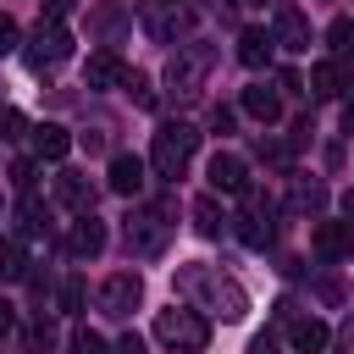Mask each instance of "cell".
<instances>
[{"mask_svg": "<svg viewBox=\"0 0 354 354\" xmlns=\"http://www.w3.org/2000/svg\"><path fill=\"white\" fill-rule=\"evenodd\" d=\"M22 61H28V72H55L61 61H72V33L55 22V17H39V28H33V39L22 44Z\"/></svg>", "mask_w": 354, "mask_h": 354, "instance_id": "277c9868", "label": "cell"}, {"mask_svg": "<svg viewBox=\"0 0 354 354\" xmlns=\"http://www.w3.org/2000/svg\"><path fill=\"white\" fill-rule=\"evenodd\" d=\"M116 354H149V348H144V337H138V332H127V337L116 343Z\"/></svg>", "mask_w": 354, "mask_h": 354, "instance_id": "d6a6232c", "label": "cell"}, {"mask_svg": "<svg viewBox=\"0 0 354 354\" xmlns=\"http://www.w3.org/2000/svg\"><path fill=\"white\" fill-rule=\"evenodd\" d=\"M127 77V66H122V55H111V50H94L88 61H83V83L88 88H116Z\"/></svg>", "mask_w": 354, "mask_h": 354, "instance_id": "4fadbf2b", "label": "cell"}, {"mask_svg": "<svg viewBox=\"0 0 354 354\" xmlns=\"http://www.w3.org/2000/svg\"><path fill=\"white\" fill-rule=\"evenodd\" d=\"M138 299H144V277H138V271H111V277L100 282V310H105L111 321H127V315L138 310Z\"/></svg>", "mask_w": 354, "mask_h": 354, "instance_id": "8992f818", "label": "cell"}, {"mask_svg": "<svg viewBox=\"0 0 354 354\" xmlns=\"http://www.w3.org/2000/svg\"><path fill=\"white\" fill-rule=\"evenodd\" d=\"M260 354H266V348H260Z\"/></svg>", "mask_w": 354, "mask_h": 354, "instance_id": "ab89813d", "label": "cell"}, {"mask_svg": "<svg viewBox=\"0 0 354 354\" xmlns=\"http://www.w3.org/2000/svg\"><path fill=\"white\" fill-rule=\"evenodd\" d=\"M271 232H277V221H271V199H266V194H249V188H243V216H238V238H243L249 249H266V243H271Z\"/></svg>", "mask_w": 354, "mask_h": 354, "instance_id": "ba28073f", "label": "cell"}, {"mask_svg": "<svg viewBox=\"0 0 354 354\" xmlns=\"http://www.w3.org/2000/svg\"><path fill=\"white\" fill-rule=\"evenodd\" d=\"M343 133H348V138H354V100H348V105H343Z\"/></svg>", "mask_w": 354, "mask_h": 354, "instance_id": "8d00e7d4", "label": "cell"}, {"mask_svg": "<svg viewBox=\"0 0 354 354\" xmlns=\"http://www.w3.org/2000/svg\"><path fill=\"white\" fill-rule=\"evenodd\" d=\"M83 299H88L83 277H66V288H61V310H66V315H77V310H83Z\"/></svg>", "mask_w": 354, "mask_h": 354, "instance_id": "4316f807", "label": "cell"}, {"mask_svg": "<svg viewBox=\"0 0 354 354\" xmlns=\"http://www.w3.org/2000/svg\"><path fill=\"white\" fill-rule=\"evenodd\" d=\"M243 111H249L254 122H266V127H271V122L282 116V94H277V88H266V83H254V88H243Z\"/></svg>", "mask_w": 354, "mask_h": 354, "instance_id": "ac0fdd59", "label": "cell"}, {"mask_svg": "<svg viewBox=\"0 0 354 354\" xmlns=\"http://www.w3.org/2000/svg\"><path fill=\"white\" fill-rule=\"evenodd\" d=\"M271 39L282 44V50H310V17L299 11V6H277V22H271Z\"/></svg>", "mask_w": 354, "mask_h": 354, "instance_id": "30bf717a", "label": "cell"}, {"mask_svg": "<svg viewBox=\"0 0 354 354\" xmlns=\"http://www.w3.org/2000/svg\"><path fill=\"white\" fill-rule=\"evenodd\" d=\"M194 149H199V127H188V122H160V127H155V144H149V166L177 183V177L188 171Z\"/></svg>", "mask_w": 354, "mask_h": 354, "instance_id": "3957f363", "label": "cell"}, {"mask_svg": "<svg viewBox=\"0 0 354 354\" xmlns=\"http://www.w3.org/2000/svg\"><path fill=\"white\" fill-rule=\"evenodd\" d=\"M155 337H160L171 354H205L210 321H205V310H194V304H171V310L155 315Z\"/></svg>", "mask_w": 354, "mask_h": 354, "instance_id": "7a4b0ae2", "label": "cell"}, {"mask_svg": "<svg viewBox=\"0 0 354 354\" xmlns=\"http://www.w3.org/2000/svg\"><path fill=\"white\" fill-rule=\"evenodd\" d=\"M22 277H28V249L17 238H6L0 243V282H22Z\"/></svg>", "mask_w": 354, "mask_h": 354, "instance_id": "44dd1931", "label": "cell"}, {"mask_svg": "<svg viewBox=\"0 0 354 354\" xmlns=\"http://www.w3.org/2000/svg\"><path fill=\"white\" fill-rule=\"evenodd\" d=\"M343 216H348V221H354V188H348V194H343Z\"/></svg>", "mask_w": 354, "mask_h": 354, "instance_id": "74e56055", "label": "cell"}, {"mask_svg": "<svg viewBox=\"0 0 354 354\" xmlns=\"http://www.w3.org/2000/svg\"><path fill=\"white\" fill-rule=\"evenodd\" d=\"M72 6H77V0H44V17H55V22H61Z\"/></svg>", "mask_w": 354, "mask_h": 354, "instance_id": "e575fe53", "label": "cell"}, {"mask_svg": "<svg viewBox=\"0 0 354 354\" xmlns=\"http://www.w3.org/2000/svg\"><path fill=\"white\" fill-rule=\"evenodd\" d=\"M310 249H315L321 260H348V254H354V221H315Z\"/></svg>", "mask_w": 354, "mask_h": 354, "instance_id": "9c48e42d", "label": "cell"}, {"mask_svg": "<svg viewBox=\"0 0 354 354\" xmlns=\"http://www.w3.org/2000/svg\"><path fill=\"white\" fill-rule=\"evenodd\" d=\"M122 88H127V100H133L138 111H155V88H149V77H144V72H127V77H122Z\"/></svg>", "mask_w": 354, "mask_h": 354, "instance_id": "cb8c5ba5", "label": "cell"}, {"mask_svg": "<svg viewBox=\"0 0 354 354\" xmlns=\"http://www.w3.org/2000/svg\"><path fill=\"white\" fill-rule=\"evenodd\" d=\"M105 183H111V194H127V199H133V194L144 188V160H138V155H127V149H122V155H111Z\"/></svg>", "mask_w": 354, "mask_h": 354, "instance_id": "5bb4252c", "label": "cell"}, {"mask_svg": "<svg viewBox=\"0 0 354 354\" xmlns=\"http://www.w3.org/2000/svg\"><path fill=\"white\" fill-rule=\"evenodd\" d=\"M177 288L194 299V310H210L221 321H243L249 315V293L232 277H221V266H183L177 271Z\"/></svg>", "mask_w": 354, "mask_h": 354, "instance_id": "6da1fadb", "label": "cell"}, {"mask_svg": "<svg viewBox=\"0 0 354 354\" xmlns=\"http://www.w3.org/2000/svg\"><path fill=\"white\" fill-rule=\"evenodd\" d=\"M205 177H210V188H216V194H243V188H249V171H243V155H232V149H221V155H210V166H205Z\"/></svg>", "mask_w": 354, "mask_h": 354, "instance_id": "8fae6325", "label": "cell"}, {"mask_svg": "<svg viewBox=\"0 0 354 354\" xmlns=\"http://www.w3.org/2000/svg\"><path fill=\"white\" fill-rule=\"evenodd\" d=\"M72 354H111V348H105V337H100V332L77 326V332H72Z\"/></svg>", "mask_w": 354, "mask_h": 354, "instance_id": "83f0119b", "label": "cell"}, {"mask_svg": "<svg viewBox=\"0 0 354 354\" xmlns=\"http://www.w3.org/2000/svg\"><path fill=\"white\" fill-rule=\"evenodd\" d=\"M310 94L315 100H337L343 94V61H315L310 66Z\"/></svg>", "mask_w": 354, "mask_h": 354, "instance_id": "ffe728a7", "label": "cell"}, {"mask_svg": "<svg viewBox=\"0 0 354 354\" xmlns=\"http://www.w3.org/2000/svg\"><path fill=\"white\" fill-rule=\"evenodd\" d=\"M44 232V216H39V205H33V194L22 199V210H17V238H39Z\"/></svg>", "mask_w": 354, "mask_h": 354, "instance_id": "484cf974", "label": "cell"}, {"mask_svg": "<svg viewBox=\"0 0 354 354\" xmlns=\"http://www.w3.org/2000/svg\"><path fill=\"white\" fill-rule=\"evenodd\" d=\"M166 238H171L166 210H133V216H127V249H133V254H160Z\"/></svg>", "mask_w": 354, "mask_h": 354, "instance_id": "52a82bcc", "label": "cell"}, {"mask_svg": "<svg viewBox=\"0 0 354 354\" xmlns=\"http://www.w3.org/2000/svg\"><path fill=\"white\" fill-rule=\"evenodd\" d=\"M11 50H22V28L0 11V55H11Z\"/></svg>", "mask_w": 354, "mask_h": 354, "instance_id": "f1b7e54d", "label": "cell"}, {"mask_svg": "<svg viewBox=\"0 0 354 354\" xmlns=\"http://www.w3.org/2000/svg\"><path fill=\"white\" fill-rule=\"evenodd\" d=\"M260 6H266V0H260Z\"/></svg>", "mask_w": 354, "mask_h": 354, "instance_id": "f35d334b", "label": "cell"}, {"mask_svg": "<svg viewBox=\"0 0 354 354\" xmlns=\"http://www.w3.org/2000/svg\"><path fill=\"white\" fill-rule=\"evenodd\" d=\"M288 343H293V354H321L332 343V332H326V321L299 315V321H288Z\"/></svg>", "mask_w": 354, "mask_h": 354, "instance_id": "9a60e30c", "label": "cell"}, {"mask_svg": "<svg viewBox=\"0 0 354 354\" xmlns=\"http://www.w3.org/2000/svg\"><path fill=\"white\" fill-rule=\"evenodd\" d=\"M332 348H337V354H354V315H348V321L332 332Z\"/></svg>", "mask_w": 354, "mask_h": 354, "instance_id": "1f68e13d", "label": "cell"}, {"mask_svg": "<svg viewBox=\"0 0 354 354\" xmlns=\"http://www.w3.org/2000/svg\"><path fill=\"white\" fill-rule=\"evenodd\" d=\"M321 205H326V188H321V183H304V177H299V183H293V210H310V216H315Z\"/></svg>", "mask_w": 354, "mask_h": 354, "instance_id": "d4e9b609", "label": "cell"}, {"mask_svg": "<svg viewBox=\"0 0 354 354\" xmlns=\"http://www.w3.org/2000/svg\"><path fill=\"white\" fill-rule=\"evenodd\" d=\"M210 127H216V133H227V127H232V111H227V105H216V111H210Z\"/></svg>", "mask_w": 354, "mask_h": 354, "instance_id": "836d02e7", "label": "cell"}, {"mask_svg": "<svg viewBox=\"0 0 354 354\" xmlns=\"http://www.w3.org/2000/svg\"><path fill=\"white\" fill-rule=\"evenodd\" d=\"M17 133H22V111L0 105V138H17Z\"/></svg>", "mask_w": 354, "mask_h": 354, "instance_id": "4dcf8cb0", "label": "cell"}, {"mask_svg": "<svg viewBox=\"0 0 354 354\" xmlns=\"http://www.w3.org/2000/svg\"><path fill=\"white\" fill-rule=\"evenodd\" d=\"M11 183H17L22 194H33V160H11Z\"/></svg>", "mask_w": 354, "mask_h": 354, "instance_id": "f546056e", "label": "cell"}, {"mask_svg": "<svg viewBox=\"0 0 354 354\" xmlns=\"http://www.w3.org/2000/svg\"><path fill=\"white\" fill-rule=\"evenodd\" d=\"M105 238H111V232H105V221H100L94 210H83V216L72 221V238H66V249H72L77 260H94V254L105 249Z\"/></svg>", "mask_w": 354, "mask_h": 354, "instance_id": "7c38bea8", "label": "cell"}, {"mask_svg": "<svg viewBox=\"0 0 354 354\" xmlns=\"http://www.w3.org/2000/svg\"><path fill=\"white\" fill-rule=\"evenodd\" d=\"M11 326H17V315H11V304H6V299H0V337H6V332H11Z\"/></svg>", "mask_w": 354, "mask_h": 354, "instance_id": "d590c367", "label": "cell"}, {"mask_svg": "<svg viewBox=\"0 0 354 354\" xmlns=\"http://www.w3.org/2000/svg\"><path fill=\"white\" fill-rule=\"evenodd\" d=\"M271 44H277V39H271L266 28H243V33H238V61H243L249 72H260V66L271 61Z\"/></svg>", "mask_w": 354, "mask_h": 354, "instance_id": "e0dca14e", "label": "cell"}, {"mask_svg": "<svg viewBox=\"0 0 354 354\" xmlns=\"http://www.w3.org/2000/svg\"><path fill=\"white\" fill-rule=\"evenodd\" d=\"M66 149H72V133L66 127H55V122L33 127V155L39 160H66Z\"/></svg>", "mask_w": 354, "mask_h": 354, "instance_id": "d6986e66", "label": "cell"}, {"mask_svg": "<svg viewBox=\"0 0 354 354\" xmlns=\"http://www.w3.org/2000/svg\"><path fill=\"white\" fill-rule=\"evenodd\" d=\"M55 199L83 216V210H94V183H88L83 171H61V177H55Z\"/></svg>", "mask_w": 354, "mask_h": 354, "instance_id": "2e32d148", "label": "cell"}, {"mask_svg": "<svg viewBox=\"0 0 354 354\" xmlns=\"http://www.w3.org/2000/svg\"><path fill=\"white\" fill-rule=\"evenodd\" d=\"M326 50H332V61H354V22L348 17H337L326 28Z\"/></svg>", "mask_w": 354, "mask_h": 354, "instance_id": "603a6c76", "label": "cell"}, {"mask_svg": "<svg viewBox=\"0 0 354 354\" xmlns=\"http://www.w3.org/2000/svg\"><path fill=\"white\" fill-rule=\"evenodd\" d=\"M221 221H227V216H221L216 194H199V199H194V227H199L205 238H216V232H221Z\"/></svg>", "mask_w": 354, "mask_h": 354, "instance_id": "7402d4cb", "label": "cell"}, {"mask_svg": "<svg viewBox=\"0 0 354 354\" xmlns=\"http://www.w3.org/2000/svg\"><path fill=\"white\" fill-rule=\"evenodd\" d=\"M210 66H216V50L210 44H177V55H171V66H166V83L177 88V94H199L205 88V77H210Z\"/></svg>", "mask_w": 354, "mask_h": 354, "instance_id": "5b68a950", "label": "cell"}]
</instances>
